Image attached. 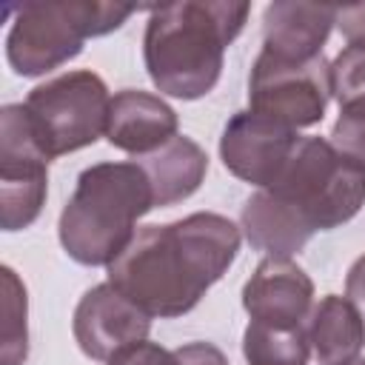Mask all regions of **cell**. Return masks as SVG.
<instances>
[{"instance_id": "6da1fadb", "label": "cell", "mask_w": 365, "mask_h": 365, "mask_svg": "<svg viewBox=\"0 0 365 365\" xmlns=\"http://www.w3.org/2000/svg\"><path fill=\"white\" fill-rule=\"evenodd\" d=\"M240 228L214 211L145 225L108 265V282L148 317H182L228 271Z\"/></svg>"}, {"instance_id": "7a4b0ae2", "label": "cell", "mask_w": 365, "mask_h": 365, "mask_svg": "<svg viewBox=\"0 0 365 365\" xmlns=\"http://www.w3.org/2000/svg\"><path fill=\"white\" fill-rule=\"evenodd\" d=\"M365 205V165L322 137H302L282 174L242 205V231L257 251L291 257L317 231H331Z\"/></svg>"}, {"instance_id": "3957f363", "label": "cell", "mask_w": 365, "mask_h": 365, "mask_svg": "<svg viewBox=\"0 0 365 365\" xmlns=\"http://www.w3.org/2000/svg\"><path fill=\"white\" fill-rule=\"evenodd\" d=\"M248 3L182 0L151 9L143 57L151 83L180 100L205 97L222 71V54L242 31Z\"/></svg>"}, {"instance_id": "277c9868", "label": "cell", "mask_w": 365, "mask_h": 365, "mask_svg": "<svg viewBox=\"0 0 365 365\" xmlns=\"http://www.w3.org/2000/svg\"><path fill=\"white\" fill-rule=\"evenodd\" d=\"M151 208H157L154 188L137 160L97 163L77 177L60 214V245L80 265H111Z\"/></svg>"}, {"instance_id": "5b68a950", "label": "cell", "mask_w": 365, "mask_h": 365, "mask_svg": "<svg viewBox=\"0 0 365 365\" xmlns=\"http://www.w3.org/2000/svg\"><path fill=\"white\" fill-rule=\"evenodd\" d=\"M6 14H11L9 66L20 77H40L74 60L88 37L120 29L134 9L100 0H29L6 6Z\"/></svg>"}, {"instance_id": "8992f818", "label": "cell", "mask_w": 365, "mask_h": 365, "mask_svg": "<svg viewBox=\"0 0 365 365\" xmlns=\"http://www.w3.org/2000/svg\"><path fill=\"white\" fill-rule=\"evenodd\" d=\"M111 97L100 74L66 71L29 91L23 111L40 151L54 160L91 145L108 125Z\"/></svg>"}, {"instance_id": "52a82bcc", "label": "cell", "mask_w": 365, "mask_h": 365, "mask_svg": "<svg viewBox=\"0 0 365 365\" xmlns=\"http://www.w3.org/2000/svg\"><path fill=\"white\" fill-rule=\"evenodd\" d=\"M331 97V66L325 57L288 63L259 51L248 77L251 111L265 114L288 128H305L325 117Z\"/></svg>"}, {"instance_id": "ba28073f", "label": "cell", "mask_w": 365, "mask_h": 365, "mask_svg": "<svg viewBox=\"0 0 365 365\" xmlns=\"http://www.w3.org/2000/svg\"><path fill=\"white\" fill-rule=\"evenodd\" d=\"M48 157L40 151L23 103L0 111V225L20 231L31 225L46 202Z\"/></svg>"}, {"instance_id": "9c48e42d", "label": "cell", "mask_w": 365, "mask_h": 365, "mask_svg": "<svg viewBox=\"0 0 365 365\" xmlns=\"http://www.w3.org/2000/svg\"><path fill=\"white\" fill-rule=\"evenodd\" d=\"M299 140L297 128L257 111H240L228 120L220 137V157L234 177L268 188L288 165Z\"/></svg>"}, {"instance_id": "30bf717a", "label": "cell", "mask_w": 365, "mask_h": 365, "mask_svg": "<svg viewBox=\"0 0 365 365\" xmlns=\"http://www.w3.org/2000/svg\"><path fill=\"white\" fill-rule=\"evenodd\" d=\"M151 331V317L125 299L111 282L94 285L74 308V339L91 359H111L125 345L143 342Z\"/></svg>"}, {"instance_id": "8fae6325", "label": "cell", "mask_w": 365, "mask_h": 365, "mask_svg": "<svg viewBox=\"0 0 365 365\" xmlns=\"http://www.w3.org/2000/svg\"><path fill=\"white\" fill-rule=\"evenodd\" d=\"M242 305L251 322L271 328H297L314 311V282L288 257H268L242 288Z\"/></svg>"}, {"instance_id": "7c38bea8", "label": "cell", "mask_w": 365, "mask_h": 365, "mask_svg": "<svg viewBox=\"0 0 365 365\" xmlns=\"http://www.w3.org/2000/svg\"><path fill=\"white\" fill-rule=\"evenodd\" d=\"M106 137L134 157L151 154L177 137V111L157 94L125 88L111 97Z\"/></svg>"}, {"instance_id": "4fadbf2b", "label": "cell", "mask_w": 365, "mask_h": 365, "mask_svg": "<svg viewBox=\"0 0 365 365\" xmlns=\"http://www.w3.org/2000/svg\"><path fill=\"white\" fill-rule=\"evenodd\" d=\"M336 23L334 6L311 3H271L262 14V51L288 60L308 63L322 57V46Z\"/></svg>"}, {"instance_id": "5bb4252c", "label": "cell", "mask_w": 365, "mask_h": 365, "mask_svg": "<svg viewBox=\"0 0 365 365\" xmlns=\"http://www.w3.org/2000/svg\"><path fill=\"white\" fill-rule=\"evenodd\" d=\"M137 163L148 174L151 188H154V200L160 208L191 197L208 171L205 151L191 137H182V134L168 140L163 148L137 157Z\"/></svg>"}, {"instance_id": "9a60e30c", "label": "cell", "mask_w": 365, "mask_h": 365, "mask_svg": "<svg viewBox=\"0 0 365 365\" xmlns=\"http://www.w3.org/2000/svg\"><path fill=\"white\" fill-rule=\"evenodd\" d=\"M308 339L319 365H342L365 345V319L348 297H322L308 317Z\"/></svg>"}, {"instance_id": "2e32d148", "label": "cell", "mask_w": 365, "mask_h": 365, "mask_svg": "<svg viewBox=\"0 0 365 365\" xmlns=\"http://www.w3.org/2000/svg\"><path fill=\"white\" fill-rule=\"evenodd\" d=\"M242 354L248 365H308V328H271L262 322H248L242 334Z\"/></svg>"}, {"instance_id": "e0dca14e", "label": "cell", "mask_w": 365, "mask_h": 365, "mask_svg": "<svg viewBox=\"0 0 365 365\" xmlns=\"http://www.w3.org/2000/svg\"><path fill=\"white\" fill-rule=\"evenodd\" d=\"M3 365H23L29 356V328H26V285L17 274L3 265Z\"/></svg>"}, {"instance_id": "ac0fdd59", "label": "cell", "mask_w": 365, "mask_h": 365, "mask_svg": "<svg viewBox=\"0 0 365 365\" xmlns=\"http://www.w3.org/2000/svg\"><path fill=\"white\" fill-rule=\"evenodd\" d=\"M331 94L339 106L365 100V46L342 48L331 63Z\"/></svg>"}, {"instance_id": "d6986e66", "label": "cell", "mask_w": 365, "mask_h": 365, "mask_svg": "<svg viewBox=\"0 0 365 365\" xmlns=\"http://www.w3.org/2000/svg\"><path fill=\"white\" fill-rule=\"evenodd\" d=\"M331 145L365 165V100L339 106V117L331 131Z\"/></svg>"}, {"instance_id": "ffe728a7", "label": "cell", "mask_w": 365, "mask_h": 365, "mask_svg": "<svg viewBox=\"0 0 365 365\" xmlns=\"http://www.w3.org/2000/svg\"><path fill=\"white\" fill-rule=\"evenodd\" d=\"M108 365H177V359H174V351H165L163 345L143 339L117 351L108 359Z\"/></svg>"}, {"instance_id": "44dd1931", "label": "cell", "mask_w": 365, "mask_h": 365, "mask_svg": "<svg viewBox=\"0 0 365 365\" xmlns=\"http://www.w3.org/2000/svg\"><path fill=\"white\" fill-rule=\"evenodd\" d=\"M336 26L351 46H365V3L336 9Z\"/></svg>"}, {"instance_id": "7402d4cb", "label": "cell", "mask_w": 365, "mask_h": 365, "mask_svg": "<svg viewBox=\"0 0 365 365\" xmlns=\"http://www.w3.org/2000/svg\"><path fill=\"white\" fill-rule=\"evenodd\" d=\"M177 365H228L225 354L211 342H188L174 351Z\"/></svg>"}, {"instance_id": "603a6c76", "label": "cell", "mask_w": 365, "mask_h": 365, "mask_svg": "<svg viewBox=\"0 0 365 365\" xmlns=\"http://www.w3.org/2000/svg\"><path fill=\"white\" fill-rule=\"evenodd\" d=\"M345 297L356 305V311L365 319V254L351 265V271L345 277Z\"/></svg>"}, {"instance_id": "cb8c5ba5", "label": "cell", "mask_w": 365, "mask_h": 365, "mask_svg": "<svg viewBox=\"0 0 365 365\" xmlns=\"http://www.w3.org/2000/svg\"><path fill=\"white\" fill-rule=\"evenodd\" d=\"M342 365H365V359H362V356H356V359H351V362H342Z\"/></svg>"}]
</instances>
